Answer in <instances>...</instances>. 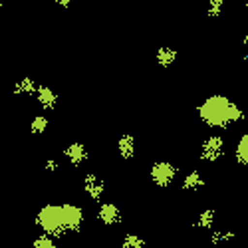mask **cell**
I'll return each instance as SVG.
<instances>
[{
	"label": "cell",
	"instance_id": "1",
	"mask_svg": "<svg viewBox=\"0 0 248 248\" xmlns=\"http://www.w3.org/2000/svg\"><path fill=\"white\" fill-rule=\"evenodd\" d=\"M197 115L204 125L215 129H226L244 117L242 109L226 95H211L202 99L197 108Z\"/></svg>",
	"mask_w": 248,
	"mask_h": 248
},
{
	"label": "cell",
	"instance_id": "2",
	"mask_svg": "<svg viewBox=\"0 0 248 248\" xmlns=\"http://www.w3.org/2000/svg\"><path fill=\"white\" fill-rule=\"evenodd\" d=\"M36 222L46 234L62 236L66 231V220H64V206L62 204H46L40 209L36 215Z\"/></svg>",
	"mask_w": 248,
	"mask_h": 248
},
{
	"label": "cell",
	"instance_id": "3",
	"mask_svg": "<svg viewBox=\"0 0 248 248\" xmlns=\"http://www.w3.org/2000/svg\"><path fill=\"white\" fill-rule=\"evenodd\" d=\"M149 175H151V181L157 185V187L165 189V187H169V185L175 181L177 167L173 163H169V161H157V163H153Z\"/></svg>",
	"mask_w": 248,
	"mask_h": 248
},
{
	"label": "cell",
	"instance_id": "4",
	"mask_svg": "<svg viewBox=\"0 0 248 248\" xmlns=\"http://www.w3.org/2000/svg\"><path fill=\"white\" fill-rule=\"evenodd\" d=\"M224 155V139L222 135H211L202 141L201 145V157L206 161H218Z\"/></svg>",
	"mask_w": 248,
	"mask_h": 248
},
{
	"label": "cell",
	"instance_id": "5",
	"mask_svg": "<svg viewBox=\"0 0 248 248\" xmlns=\"http://www.w3.org/2000/svg\"><path fill=\"white\" fill-rule=\"evenodd\" d=\"M64 206V220H66V231L76 232L84 224V211L76 204H62Z\"/></svg>",
	"mask_w": 248,
	"mask_h": 248
},
{
	"label": "cell",
	"instance_id": "6",
	"mask_svg": "<svg viewBox=\"0 0 248 248\" xmlns=\"http://www.w3.org/2000/svg\"><path fill=\"white\" fill-rule=\"evenodd\" d=\"M97 218L106 226H111V224H117L121 220V211H119V206H115L113 202H103V204H99Z\"/></svg>",
	"mask_w": 248,
	"mask_h": 248
},
{
	"label": "cell",
	"instance_id": "7",
	"mask_svg": "<svg viewBox=\"0 0 248 248\" xmlns=\"http://www.w3.org/2000/svg\"><path fill=\"white\" fill-rule=\"evenodd\" d=\"M84 191L88 193L90 199L99 201L103 197V191H106V185L97 175H86L84 177Z\"/></svg>",
	"mask_w": 248,
	"mask_h": 248
},
{
	"label": "cell",
	"instance_id": "8",
	"mask_svg": "<svg viewBox=\"0 0 248 248\" xmlns=\"http://www.w3.org/2000/svg\"><path fill=\"white\" fill-rule=\"evenodd\" d=\"M34 95H36V101L40 103V108L46 109V111H50V109H54L58 106V95L46 86H38Z\"/></svg>",
	"mask_w": 248,
	"mask_h": 248
},
{
	"label": "cell",
	"instance_id": "9",
	"mask_svg": "<svg viewBox=\"0 0 248 248\" xmlns=\"http://www.w3.org/2000/svg\"><path fill=\"white\" fill-rule=\"evenodd\" d=\"M64 157L72 163V165H81L86 159H88V151H86V147L81 145V143H70V145L64 149Z\"/></svg>",
	"mask_w": 248,
	"mask_h": 248
},
{
	"label": "cell",
	"instance_id": "10",
	"mask_svg": "<svg viewBox=\"0 0 248 248\" xmlns=\"http://www.w3.org/2000/svg\"><path fill=\"white\" fill-rule=\"evenodd\" d=\"M117 153L123 157V159H131L135 155V137L125 133L117 139Z\"/></svg>",
	"mask_w": 248,
	"mask_h": 248
},
{
	"label": "cell",
	"instance_id": "11",
	"mask_svg": "<svg viewBox=\"0 0 248 248\" xmlns=\"http://www.w3.org/2000/svg\"><path fill=\"white\" fill-rule=\"evenodd\" d=\"M234 157H236V161L242 165V167H248V133H244L238 139L236 147H234Z\"/></svg>",
	"mask_w": 248,
	"mask_h": 248
},
{
	"label": "cell",
	"instance_id": "12",
	"mask_svg": "<svg viewBox=\"0 0 248 248\" xmlns=\"http://www.w3.org/2000/svg\"><path fill=\"white\" fill-rule=\"evenodd\" d=\"M201 187H204V179H202V175L199 171H193L189 175H185V179H183V189L185 191H197Z\"/></svg>",
	"mask_w": 248,
	"mask_h": 248
},
{
	"label": "cell",
	"instance_id": "13",
	"mask_svg": "<svg viewBox=\"0 0 248 248\" xmlns=\"http://www.w3.org/2000/svg\"><path fill=\"white\" fill-rule=\"evenodd\" d=\"M213 224H215V211L213 209H204L197 217V222H195V226H199V229H202V231H211Z\"/></svg>",
	"mask_w": 248,
	"mask_h": 248
},
{
	"label": "cell",
	"instance_id": "14",
	"mask_svg": "<svg viewBox=\"0 0 248 248\" xmlns=\"http://www.w3.org/2000/svg\"><path fill=\"white\" fill-rule=\"evenodd\" d=\"M36 90H38L36 81H34V79H30V78L20 79L18 84H16V88H14V92H16L18 95H30V93H36Z\"/></svg>",
	"mask_w": 248,
	"mask_h": 248
},
{
	"label": "cell",
	"instance_id": "15",
	"mask_svg": "<svg viewBox=\"0 0 248 248\" xmlns=\"http://www.w3.org/2000/svg\"><path fill=\"white\" fill-rule=\"evenodd\" d=\"M175 58H177V52L175 50H171V48H159L157 50V62L161 66H171L173 62H175Z\"/></svg>",
	"mask_w": 248,
	"mask_h": 248
},
{
	"label": "cell",
	"instance_id": "16",
	"mask_svg": "<svg viewBox=\"0 0 248 248\" xmlns=\"http://www.w3.org/2000/svg\"><path fill=\"white\" fill-rule=\"evenodd\" d=\"M46 129H48V117L46 115H36L30 123V131L34 135H42Z\"/></svg>",
	"mask_w": 248,
	"mask_h": 248
},
{
	"label": "cell",
	"instance_id": "17",
	"mask_svg": "<svg viewBox=\"0 0 248 248\" xmlns=\"http://www.w3.org/2000/svg\"><path fill=\"white\" fill-rule=\"evenodd\" d=\"M121 248H145V240H143L139 234H125L121 242Z\"/></svg>",
	"mask_w": 248,
	"mask_h": 248
},
{
	"label": "cell",
	"instance_id": "18",
	"mask_svg": "<svg viewBox=\"0 0 248 248\" xmlns=\"http://www.w3.org/2000/svg\"><path fill=\"white\" fill-rule=\"evenodd\" d=\"M54 238L56 236H52V234H40V236H36V240L32 242V248H56V242H54Z\"/></svg>",
	"mask_w": 248,
	"mask_h": 248
},
{
	"label": "cell",
	"instance_id": "19",
	"mask_svg": "<svg viewBox=\"0 0 248 248\" xmlns=\"http://www.w3.org/2000/svg\"><path fill=\"white\" fill-rule=\"evenodd\" d=\"M232 238H234V232H232V231H213V234H211V240H213L215 244L229 242V240H232Z\"/></svg>",
	"mask_w": 248,
	"mask_h": 248
},
{
	"label": "cell",
	"instance_id": "20",
	"mask_svg": "<svg viewBox=\"0 0 248 248\" xmlns=\"http://www.w3.org/2000/svg\"><path fill=\"white\" fill-rule=\"evenodd\" d=\"M220 8H222L220 0H209V14H218Z\"/></svg>",
	"mask_w": 248,
	"mask_h": 248
},
{
	"label": "cell",
	"instance_id": "21",
	"mask_svg": "<svg viewBox=\"0 0 248 248\" xmlns=\"http://www.w3.org/2000/svg\"><path fill=\"white\" fill-rule=\"evenodd\" d=\"M46 171H58V161L56 159H48L46 161Z\"/></svg>",
	"mask_w": 248,
	"mask_h": 248
},
{
	"label": "cell",
	"instance_id": "22",
	"mask_svg": "<svg viewBox=\"0 0 248 248\" xmlns=\"http://www.w3.org/2000/svg\"><path fill=\"white\" fill-rule=\"evenodd\" d=\"M56 2H58V4H62V6H68V4L72 2V0H56Z\"/></svg>",
	"mask_w": 248,
	"mask_h": 248
},
{
	"label": "cell",
	"instance_id": "23",
	"mask_svg": "<svg viewBox=\"0 0 248 248\" xmlns=\"http://www.w3.org/2000/svg\"><path fill=\"white\" fill-rule=\"evenodd\" d=\"M244 48H246V56H248V36L244 38Z\"/></svg>",
	"mask_w": 248,
	"mask_h": 248
},
{
	"label": "cell",
	"instance_id": "24",
	"mask_svg": "<svg viewBox=\"0 0 248 248\" xmlns=\"http://www.w3.org/2000/svg\"><path fill=\"white\" fill-rule=\"evenodd\" d=\"M204 248H218V246H215V244H213V246H204Z\"/></svg>",
	"mask_w": 248,
	"mask_h": 248
}]
</instances>
